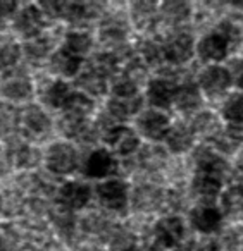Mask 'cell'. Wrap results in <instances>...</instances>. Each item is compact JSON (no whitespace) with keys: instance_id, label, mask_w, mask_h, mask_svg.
Returning a JSON list of instances; mask_svg holds the SVG:
<instances>
[{"instance_id":"cell-43","label":"cell","mask_w":243,"mask_h":251,"mask_svg":"<svg viewBox=\"0 0 243 251\" xmlns=\"http://www.w3.org/2000/svg\"><path fill=\"white\" fill-rule=\"evenodd\" d=\"M236 179H238V184L240 188H243V165L242 167H238V171H236Z\"/></svg>"},{"instance_id":"cell-38","label":"cell","mask_w":243,"mask_h":251,"mask_svg":"<svg viewBox=\"0 0 243 251\" xmlns=\"http://www.w3.org/2000/svg\"><path fill=\"white\" fill-rule=\"evenodd\" d=\"M240 133H242V131H236L229 127L228 131H221V133L214 138V141L221 151H224V153H233V151L240 147V143H242V134Z\"/></svg>"},{"instance_id":"cell-18","label":"cell","mask_w":243,"mask_h":251,"mask_svg":"<svg viewBox=\"0 0 243 251\" xmlns=\"http://www.w3.org/2000/svg\"><path fill=\"white\" fill-rule=\"evenodd\" d=\"M0 91L11 101H25L33 97V83L23 74H12L2 83Z\"/></svg>"},{"instance_id":"cell-36","label":"cell","mask_w":243,"mask_h":251,"mask_svg":"<svg viewBox=\"0 0 243 251\" xmlns=\"http://www.w3.org/2000/svg\"><path fill=\"white\" fill-rule=\"evenodd\" d=\"M140 55L142 62L147 66H157L164 60V45H160L157 40H145L140 45Z\"/></svg>"},{"instance_id":"cell-45","label":"cell","mask_w":243,"mask_h":251,"mask_svg":"<svg viewBox=\"0 0 243 251\" xmlns=\"http://www.w3.org/2000/svg\"><path fill=\"white\" fill-rule=\"evenodd\" d=\"M121 251H143V250H142V248H138V246H135V244H131V246L124 248V250H121Z\"/></svg>"},{"instance_id":"cell-1","label":"cell","mask_w":243,"mask_h":251,"mask_svg":"<svg viewBox=\"0 0 243 251\" xmlns=\"http://www.w3.org/2000/svg\"><path fill=\"white\" fill-rule=\"evenodd\" d=\"M45 164L50 172L57 176H67L78 165V151L71 143H54L45 153Z\"/></svg>"},{"instance_id":"cell-30","label":"cell","mask_w":243,"mask_h":251,"mask_svg":"<svg viewBox=\"0 0 243 251\" xmlns=\"http://www.w3.org/2000/svg\"><path fill=\"white\" fill-rule=\"evenodd\" d=\"M222 117L229 122V127L243 129V95H231L222 105Z\"/></svg>"},{"instance_id":"cell-15","label":"cell","mask_w":243,"mask_h":251,"mask_svg":"<svg viewBox=\"0 0 243 251\" xmlns=\"http://www.w3.org/2000/svg\"><path fill=\"white\" fill-rule=\"evenodd\" d=\"M126 33H128V25L119 16H109L100 25V40L114 47V49L124 45Z\"/></svg>"},{"instance_id":"cell-2","label":"cell","mask_w":243,"mask_h":251,"mask_svg":"<svg viewBox=\"0 0 243 251\" xmlns=\"http://www.w3.org/2000/svg\"><path fill=\"white\" fill-rule=\"evenodd\" d=\"M231 84H233V76L229 73V69L228 67L217 66V64H212V66L205 67L200 73V76H198V88L211 98L224 95Z\"/></svg>"},{"instance_id":"cell-20","label":"cell","mask_w":243,"mask_h":251,"mask_svg":"<svg viewBox=\"0 0 243 251\" xmlns=\"http://www.w3.org/2000/svg\"><path fill=\"white\" fill-rule=\"evenodd\" d=\"M142 97L136 95L131 98H118L111 97L107 103V112L114 121H128L129 117L136 115L142 108Z\"/></svg>"},{"instance_id":"cell-28","label":"cell","mask_w":243,"mask_h":251,"mask_svg":"<svg viewBox=\"0 0 243 251\" xmlns=\"http://www.w3.org/2000/svg\"><path fill=\"white\" fill-rule=\"evenodd\" d=\"M193 133L186 126H174L171 127L169 133L166 136L167 148L174 153H184L191 148L193 145Z\"/></svg>"},{"instance_id":"cell-11","label":"cell","mask_w":243,"mask_h":251,"mask_svg":"<svg viewBox=\"0 0 243 251\" xmlns=\"http://www.w3.org/2000/svg\"><path fill=\"white\" fill-rule=\"evenodd\" d=\"M229 50V42L221 31H212L209 35L202 36L197 45V52L202 60L205 62H219L226 59Z\"/></svg>"},{"instance_id":"cell-27","label":"cell","mask_w":243,"mask_h":251,"mask_svg":"<svg viewBox=\"0 0 243 251\" xmlns=\"http://www.w3.org/2000/svg\"><path fill=\"white\" fill-rule=\"evenodd\" d=\"M129 12H131V19L136 28L145 29L149 26H152L153 21H155L157 5L153 2H147V0H136L129 7Z\"/></svg>"},{"instance_id":"cell-7","label":"cell","mask_w":243,"mask_h":251,"mask_svg":"<svg viewBox=\"0 0 243 251\" xmlns=\"http://www.w3.org/2000/svg\"><path fill=\"white\" fill-rule=\"evenodd\" d=\"M178 81L173 76H160L149 81L147 86V98L157 108H167L174 103V97L178 91Z\"/></svg>"},{"instance_id":"cell-25","label":"cell","mask_w":243,"mask_h":251,"mask_svg":"<svg viewBox=\"0 0 243 251\" xmlns=\"http://www.w3.org/2000/svg\"><path fill=\"white\" fill-rule=\"evenodd\" d=\"M7 155H9V160H11V165H16V167H21V169L35 167L40 160L38 150L30 147L28 143H14L11 150L7 151Z\"/></svg>"},{"instance_id":"cell-34","label":"cell","mask_w":243,"mask_h":251,"mask_svg":"<svg viewBox=\"0 0 243 251\" xmlns=\"http://www.w3.org/2000/svg\"><path fill=\"white\" fill-rule=\"evenodd\" d=\"M140 164L147 171L155 172L166 164V153H164L162 148L155 147V145H149L140 151Z\"/></svg>"},{"instance_id":"cell-39","label":"cell","mask_w":243,"mask_h":251,"mask_svg":"<svg viewBox=\"0 0 243 251\" xmlns=\"http://www.w3.org/2000/svg\"><path fill=\"white\" fill-rule=\"evenodd\" d=\"M21 59V49L19 45L12 42H7L4 45H0V69H12Z\"/></svg>"},{"instance_id":"cell-22","label":"cell","mask_w":243,"mask_h":251,"mask_svg":"<svg viewBox=\"0 0 243 251\" xmlns=\"http://www.w3.org/2000/svg\"><path fill=\"white\" fill-rule=\"evenodd\" d=\"M93 110V100L85 93H74L62 107V117L74 121H88V115Z\"/></svg>"},{"instance_id":"cell-17","label":"cell","mask_w":243,"mask_h":251,"mask_svg":"<svg viewBox=\"0 0 243 251\" xmlns=\"http://www.w3.org/2000/svg\"><path fill=\"white\" fill-rule=\"evenodd\" d=\"M174 105L180 108L183 114H193L202 105V93L198 84H193L190 81H184L178 86L176 97H174Z\"/></svg>"},{"instance_id":"cell-33","label":"cell","mask_w":243,"mask_h":251,"mask_svg":"<svg viewBox=\"0 0 243 251\" xmlns=\"http://www.w3.org/2000/svg\"><path fill=\"white\" fill-rule=\"evenodd\" d=\"M221 205L224 213H228V215H243V188L235 184L226 189L221 196Z\"/></svg>"},{"instance_id":"cell-26","label":"cell","mask_w":243,"mask_h":251,"mask_svg":"<svg viewBox=\"0 0 243 251\" xmlns=\"http://www.w3.org/2000/svg\"><path fill=\"white\" fill-rule=\"evenodd\" d=\"M73 95L69 84L64 79H56L43 90V101L52 108H62L69 97Z\"/></svg>"},{"instance_id":"cell-9","label":"cell","mask_w":243,"mask_h":251,"mask_svg":"<svg viewBox=\"0 0 243 251\" xmlns=\"http://www.w3.org/2000/svg\"><path fill=\"white\" fill-rule=\"evenodd\" d=\"M102 140L109 145L111 150H114L121 157H129L131 153H135L140 147V140L136 136V133L126 126H116L105 134Z\"/></svg>"},{"instance_id":"cell-29","label":"cell","mask_w":243,"mask_h":251,"mask_svg":"<svg viewBox=\"0 0 243 251\" xmlns=\"http://www.w3.org/2000/svg\"><path fill=\"white\" fill-rule=\"evenodd\" d=\"M190 129H191V133H193V136L215 138L219 133H221V129H219V122L212 112H200V114L195 115Z\"/></svg>"},{"instance_id":"cell-4","label":"cell","mask_w":243,"mask_h":251,"mask_svg":"<svg viewBox=\"0 0 243 251\" xmlns=\"http://www.w3.org/2000/svg\"><path fill=\"white\" fill-rule=\"evenodd\" d=\"M19 126L23 133L30 138H43L52 129V122L45 110H42L36 105H28L19 112Z\"/></svg>"},{"instance_id":"cell-24","label":"cell","mask_w":243,"mask_h":251,"mask_svg":"<svg viewBox=\"0 0 243 251\" xmlns=\"http://www.w3.org/2000/svg\"><path fill=\"white\" fill-rule=\"evenodd\" d=\"M191 191L202 201H212L221 191V179L197 172V176L193 177V182H191Z\"/></svg>"},{"instance_id":"cell-23","label":"cell","mask_w":243,"mask_h":251,"mask_svg":"<svg viewBox=\"0 0 243 251\" xmlns=\"http://www.w3.org/2000/svg\"><path fill=\"white\" fill-rule=\"evenodd\" d=\"M197 172L222 179V176L228 172V164L214 151L200 150L197 153Z\"/></svg>"},{"instance_id":"cell-14","label":"cell","mask_w":243,"mask_h":251,"mask_svg":"<svg viewBox=\"0 0 243 251\" xmlns=\"http://www.w3.org/2000/svg\"><path fill=\"white\" fill-rule=\"evenodd\" d=\"M221 210L212 205H200L190 213L191 226L204 234L215 232L221 226Z\"/></svg>"},{"instance_id":"cell-3","label":"cell","mask_w":243,"mask_h":251,"mask_svg":"<svg viewBox=\"0 0 243 251\" xmlns=\"http://www.w3.org/2000/svg\"><path fill=\"white\" fill-rule=\"evenodd\" d=\"M97 196L107 210L122 212L128 205V186L119 179H107L97 186Z\"/></svg>"},{"instance_id":"cell-13","label":"cell","mask_w":243,"mask_h":251,"mask_svg":"<svg viewBox=\"0 0 243 251\" xmlns=\"http://www.w3.org/2000/svg\"><path fill=\"white\" fill-rule=\"evenodd\" d=\"M83 171L88 177L104 179L116 171V160L112 157V151L105 148H97L87 157L83 164Z\"/></svg>"},{"instance_id":"cell-16","label":"cell","mask_w":243,"mask_h":251,"mask_svg":"<svg viewBox=\"0 0 243 251\" xmlns=\"http://www.w3.org/2000/svg\"><path fill=\"white\" fill-rule=\"evenodd\" d=\"M50 69L61 77H74L81 71V59L62 47L50 55Z\"/></svg>"},{"instance_id":"cell-21","label":"cell","mask_w":243,"mask_h":251,"mask_svg":"<svg viewBox=\"0 0 243 251\" xmlns=\"http://www.w3.org/2000/svg\"><path fill=\"white\" fill-rule=\"evenodd\" d=\"M78 86L83 90L87 97H100L105 95L109 90L107 86V77L102 76L98 71H95L91 66H88L85 71H81L78 76Z\"/></svg>"},{"instance_id":"cell-44","label":"cell","mask_w":243,"mask_h":251,"mask_svg":"<svg viewBox=\"0 0 243 251\" xmlns=\"http://www.w3.org/2000/svg\"><path fill=\"white\" fill-rule=\"evenodd\" d=\"M0 251H7V243L2 236H0Z\"/></svg>"},{"instance_id":"cell-8","label":"cell","mask_w":243,"mask_h":251,"mask_svg":"<svg viewBox=\"0 0 243 251\" xmlns=\"http://www.w3.org/2000/svg\"><path fill=\"white\" fill-rule=\"evenodd\" d=\"M193 57V38L188 33H176L164 43V59L173 66H183Z\"/></svg>"},{"instance_id":"cell-35","label":"cell","mask_w":243,"mask_h":251,"mask_svg":"<svg viewBox=\"0 0 243 251\" xmlns=\"http://www.w3.org/2000/svg\"><path fill=\"white\" fill-rule=\"evenodd\" d=\"M50 49H52V45H50L49 38H33V40H28L25 45V57L30 60V62H42L43 59H47L50 53Z\"/></svg>"},{"instance_id":"cell-42","label":"cell","mask_w":243,"mask_h":251,"mask_svg":"<svg viewBox=\"0 0 243 251\" xmlns=\"http://www.w3.org/2000/svg\"><path fill=\"white\" fill-rule=\"evenodd\" d=\"M197 251H221V248H219L215 243H205V244H202Z\"/></svg>"},{"instance_id":"cell-5","label":"cell","mask_w":243,"mask_h":251,"mask_svg":"<svg viewBox=\"0 0 243 251\" xmlns=\"http://www.w3.org/2000/svg\"><path fill=\"white\" fill-rule=\"evenodd\" d=\"M43 26V12L40 5L28 4L19 9L14 16V28L21 36L28 40L38 38Z\"/></svg>"},{"instance_id":"cell-12","label":"cell","mask_w":243,"mask_h":251,"mask_svg":"<svg viewBox=\"0 0 243 251\" xmlns=\"http://www.w3.org/2000/svg\"><path fill=\"white\" fill-rule=\"evenodd\" d=\"M184 234V227L180 217H166L157 222L153 229L155 244L159 248H174L180 244L181 237Z\"/></svg>"},{"instance_id":"cell-10","label":"cell","mask_w":243,"mask_h":251,"mask_svg":"<svg viewBox=\"0 0 243 251\" xmlns=\"http://www.w3.org/2000/svg\"><path fill=\"white\" fill-rule=\"evenodd\" d=\"M91 198V189L88 184L80 181H71L61 186L59 189V205L67 210H80L88 205Z\"/></svg>"},{"instance_id":"cell-32","label":"cell","mask_w":243,"mask_h":251,"mask_svg":"<svg viewBox=\"0 0 243 251\" xmlns=\"http://www.w3.org/2000/svg\"><path fill=\"white\" fill-rule=\"evenodd\" d=\"M91 45H93V40L88 35L87 31H69L66 35V42H64V49L67 52H71L76 57H83L87 55L91 50Z\"/></svg>"},{"instance_id":"cell-46","label":"cell","mask_w":243,"mask_h":251,"mask_svg":"<svg viewBox=\"0 0 243 251\" xmlns=\"http://www.w3.org/2000/svg\"><path fill=\"white\" fill-rule=\"evenodd\" d=\"M0 133H2V126H0Z\"/></svg>"},{"instance_id":"cell-40","label":"cell","mask_w":243,"mask_h":251,"mask_svg":"<svg viewBox=\"0 0 243 251\" xmlns=\"http://www.w3.org/2000/svg\"><path fill=\"white\" fill-rule=\"evenodd\" d=\"M224 244L229 251H243V230L231 229L224 237Z\"/></svg>"},{"instance_id":"cell-37","label":"cell","mask_w":243,"mask_h":251,"mask_svg":"<svg viewBox=\"0 0 243 251\" xmlns=\"http://www.w3.org/2000/svg\"><path fill=\"white\" fill-rule=\"evenodd\" d=\"M52 222L56 224V227L64 234V236H71L74 232V215L71 210L64 208V206L57 205L56 210H52Z\"/></svg>"},{"instance_id":"cell-19","label":"cell","mask_w":243,"mask_h":251,"mask_svg":"<svg viewBox=\"0 0 243 251\" xmlns=\"http://www.w3.org/2000/svg\"><path fill=\"white\" fill-rule=\"evenodd\" d=\"M133 206L138 212H153L160 206L164 195L152 184H142L133 191Z\"/></svg>"},{"instance_id":"cell-31","label":"cell","mask_w":243,"mask_h":251,"mask_svg":"<svg viewBox=\"0 0 243 251\" xmlns=\"http://www.w3.org/2000/svg\"><path fill=\"white\" fill-rule=\"evenodd\" d=\"M160 14L171 25H181L190 18L191 7L188 2H183V0H167L160 5Z\"/></svg>"},{"instance_id":"cell-6","label":"cell","mask_w":243,"mask_h":251,"mask_svg":"<svg viewBox=\"0 0 243 251\" xmlns=\"http://www.w3.org/2000/svg\"><path fill=\"white\" fill-rule=\"evenodd\" d=\"M138 129L147 140H166L171 129V119L160 110H147L138 117Z\"/></svg>"},{"instance_id":"cell-41","label":"cell","mask_w":243,"mask_h":251,"mask_svg":"<svg viewBox=\"0 0 243 251\" xmlns=\"http://www.w3.org/2000/svg\"><path fill=\"white\" fill-rule=\"evenodd\" d=\"M18 12V4L11 0H0V18H7Z\"/></svg>"}]
</instances>
